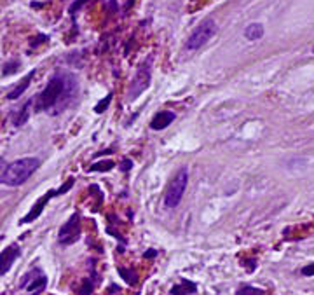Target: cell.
Here are the masks:
<instances>
[{
  "label": "cell",
  "mask_w": 314,
  "mask_h": 295,
  "mask_svg": "<svg viewBox=\"0 0 314 295\" xmlns=\"http://www.w3.org/2000/svg\"><path fill=\"white\" fill-rule=\"evenodd\" d=\"M77 91L75 79H72L70 75L65 74H56L51 80L48 82L46 89L37 96L35 100V110L44 112L49 108H58L56 114L60 110H63V107H67Z\"/></svg>",
  "instance_id": "obj_1"
},
{
  "label": "cell",
  "mask_w": 314,
  "mask_h": 295,
  "mask_svg": "<svg viewBox=\"0 0 314 295\" xmlns=\"http://www.w3.org/2000/svg\"><path fill=\"white\" fill-rule=\"evenodd\" d=\"M39 166H40L39 157H21V159L7 164L4 178H2V184L9 185V187L23 185L24 182L39 170Z\"/></svg>",
  "instance_id": "obj_2"
},
{
  "label": "cell",
  "mask_w": 314,
  "mask_h": 295,
  "mask_svg": "<svg viewBox=\"0 0 314 295\" xmlns=\"http://www.w3.org/2000/svg\"><path fill=\"white\" fill-rule=\"evenodd\" d=\"M189 184V173L187 168H180L176 175L171 178L169 185L166 189V194H164V206L166 208H176L182 201L183 194H185V189Z\"/></svg>",
  "instance_id": "obj_3"
},
{
  "label": "cell",
  "mask_w": 314,
  "mask_h": 295,
  "mask_svg": "<svg viewBox=\"0 0 314 295\" xmlns=\"http://www.w3.org/2000/svg\"><path fill=\"white\" fill-rule=\"evenodd\" d=\"M217 33V23L213 20H204L203 23L195 28L194 32L191 33V37L185 42V49L187 51H197L204 44L210 42V39Z\"/></svg>",
  "instance_id": "obj_4"
},
{
  "label": "cell",
  "mask_w": 314,
  "mask_h": 295,
  "mask_svg": "<svg viewBox=\"0 0 314 295\" xmlns=\"http://www.w3.org/2000/svg\"><path fill=\"white\" fill-rule=\"evenodd\" d=\"M150 86V61L144 63L138 68V72L135 74L133 80L129 82L127 88V101H135L145 89Z\"/></svg>",
  "instance_id": "obj_5"
},
{
  "label": "cell",
  "mask_w": 314,
  "mask_h": 295,
  "mask_svg": "<svg viewBox=\"0 0 314 295\" xmlns=\"http://www.w3.org/2000/svg\"><path fill=\"white\" fill-rule=\"evenodd\" d=\"M80 236V215L79 213H73L67 222L61 225L60 234H58V241L63 246H68V245L75 243Z\"/></svg>",
  "instance_id": "obj_6"
},
{
  "label": "cell",
  "mask_w": 314,
  "mask_h": 295,
  "mask_svg": "<svg viewBox=\"0 0 314 295\" xmlns=\"http://www.w3.org/2000/svg\"><path fill=\"white\" fill-rule=\"evenodd\" d=\"M56 191H49V192H46L42 197H39L37 199V203L32 206V210L26 213V215L21 219V223H30V222H33V220H37L40 215H42V212H44V208H46V204L49 203V201L52 199V197H56Z\"/></svg>",
  "instance_id": "obj_7"
},
{
  "label": "cell",
  "mask_w": 314,
  "mask_h": 295,
  "mask_svg": "<svg viewBox=\"0 0 314 295\" xmlns=\"http://www.w3.org/2000/svg\"><path fill=\"white\" fill-rule=\"evenodd\" d=\"M20 253L21 250L18 245H11V246H7L2 251V255H0V276H4L12 268V264L20 257Z\"/></svg>",
  "instance_id": "obj_8"
},
{
  "label": "cell",
  "mask_w": 314,
  "mask_h": 295,
  "mask_svg": "<svg viewBox=\"0 0 314 295\" xmlns=\"http://www.w3.org/2000/svg\"><path fill=\"white\" fill-rule=\"evenodd\" d=\"M175 114L169 110H163V112H157L150 121V128L155 129V131H163L169 126L173 121H175Z\"/></svg>",
  "instance_id": "obj_9"
},
{
  "label": "cell",
  "mask_w": 314,
  "mask_h": 295,
  "mask_svg": "<svg viewBox=\"0 0 314 295\" xmlns=\"http://www.w3.org/2000/svg\"><path fill=\"white\" fill-rule=\"evenodd\" d=\"M195 292H197V285L189 279H183L180 285H175L171 288V295H194Z\"/></svg>",
  "instance_id": "obj_10"
},
{
  "label": "cell",
  "mask_w": 314,
  "mask_h": 295,
  "mask_svg": "<svg viewBox=\"0 0 314 295\" xmlns=\"http://www.w3.org/2000/svg\"><path fill=\"white\" fill-rule=\"evenodd\" d=\"M33 75H35V70H32V72L28 74V75L24 77V79L21 80L20 84H18L16 88H14L11 93H9V95H7V100H18V98H20V96L23 95V93L28 89V86H30V80L33 79Z\"/></svg>",
  "instance_id": "obj_11"
},
{
  "label": "cell",
  "mask_w": 314,
  "mask_h": 295,
  "mask_svg": "<svg viewBox=\"0 0 314 295\" xmlns=\"http://www.w3.org/2000/svg\"><path fill=\"white\" fill-rule=\"evenodd\" d=\"M244 37H246L248 40H259L264 37V25L260 23H251L246 26V30H244Z\"/></svg>",
  "instance_id": "obj_12"
},
{
  "label": "cell",
  "mask_w": 314,
  "mask_h": 295,
  "mask_svg": "<svg viewBox=\"0 0 314 295\" xmlns=\"http://www.w3.org/2000/svg\"><path fill=\"white\" fill-rule=\"evenodd\" d=\"M30 107H32V100H28L26 103L21 107V110H20V114L16 116V119H14V126H23L24 123L28 121V117H30Z\"/></svg>",
  "instance_id": "obj_13"
},
{
  "label": "cell",
  "mask_w": 314,
  "mask_h": 295,
  "mask_svg": "<svg viewBox=\"0 0 314 295\" xmlns=\"http://www.w3.org/2000/svg\"><path fill=\"white\" fill-rule=\"evenodd\" d=\"M119 274H121V278L126 281V283H129V285L138 283V274H136V271H133V269L119 268Z\"/></svg>",
  "instance_id": "obj_14"
},
{
  "label": "cell",
  "mask_w": 314,
  "mask_h": 295,
  "mask_svg": "<svg viewBox=\"0 0 314 295\" xmlns=\"http://www.w3.org/2000/svg\"><path fill=\"white\" fill-rule=\"evenodd\" d=\"M114 166H116L114 161H98L89 166V172H110Z\"/></svg>",
  "instance_id": "obj_15"
},
{
  "label": "cell",
  "mask_w": 314,
  "mask_h": 295,
  "mask_svg": "<svg viewBox=\"0 0 314 295\" xmlns=\"http://www.w3.org/2000/svg\"><path fill=\"white\" fill-rule=\"evenodd\" d=\"M236 295H267V294L264 290H260V288L251 287V285H242V287H239Z\"/></svg>",
  "instance_id": "obj_16"
},
{
  "label": "cell",
  "mask_w": 314,
  "mask_h": 295,
  "mask_svg": "<svg viewBox=\"0 0 314 295\" xmlns=\"http://www.w3.org/2000/svg\"><path fill=\"white\" fill-rule=\"evenodd\" d=\"M93 288H95V281H93L91 278L84 279L82 285H80V288H79V295H91Z\"/></svg>",
  "instance_id": "obj_17"
},
{
  "label": "cell",
  "mask_w": 314,
  "mask_h": 295,
  "mask_svg": "<svg viewBox=\"0 0 314 295\" xmlns=\"http://www.w3.org/2000/svg\"><path fill=\"white\" fill-rule=\"evenodd\" d=\"M110 101H112V93H108V95L105 96L103 100L99 101V103L95 107V112H96V114H101V112H105V110H107V108H108V105H110Z\"/></svg>",
  "instance_id": "obj_18"
},
{
  "label": "cell",
  "mask_w": 314,
  "mask_h": 295,
  "mask_svg": "<svg viewBox=\"0 0 314 295\" xmlns=\"http://www.w3.org/2000/svg\"><path fill=\"white\" fill-rule=\"evenodd\" d=\"M18 68H20V63H18V61H9V63L4 65V70H2V72H4V75H11V74L16 72Z\"/></svg>",
  "instance_id": "obj_19"
},
{
  "label": "cell",
  "mask_w": 314,
  "mask_h": 295,
  "mask_svg": "<svg viewBox=\"0 0 314 295\" xmlns=\"http://www.w3.org/2000/svg\"><path fill=\"white\" fill-rule=\"evenodd\" d=\"M86 2H88V0H75V2H73V4L70 5V14L73 16V14H75V12L79 11V9L82 7V5L86 4Z\"/></svg>",
  "instance_id": "obj_20"
},
{
  "label": "cell",
  "mask_w": 314,
  "mask_h": 295,
  "mask_svg": "<svg viewBox=\"0 0 314 295\" xmlns=\"http://www.w3.org/2000/svg\"><path fill=\"white\" fill-rule=\"evenodd\" d=\"M48 40H49L48 35H42V33H40V35H37L35 39L32 40V48H37L39 44H42V42H48Z\"/></svg>",
  "instance_id": "obj_21"
},
{
  "label": "cell",
  "mask_w": 314,
  "mask_h": 295,
  "mask_svg": "<svg viewBox=\"0 0 314 295\" xmlns=\"http://www.w3.org/2000/svg\"><path fill=\"white\" fill-rule=\"evenodd\" d=\"M302 272L304 276H314V262L309 264V266H306V268H302Z\"/></svg>",
  "instance_id": "obj_22"
},
{
  "label": "cell",
  "mask_w": 314,
  "mask_h": 295,
  "mask_svg": "<svg viewBox=\"0 0 314 295\" xmlns=\"http://www.w3.org/2000/svg\"><path fill=\"white\" fill-rule=\"evenodd\" d=\"M5 168H7V163H5L4 157H0V184H2V178H4Z\"/></svg>",
  "instance_id": "obj_23"
},
{
  "label": "cell",
  "mask_w": 314,
  "mask_h": 295,
  "mask_svg": "<svg viewBox=\"0 0 314 295\" xmlns=\"http://www.w3.org/2000/svg\"><path fill=\"white\" fill-rule=\"evenodd\" d=\"M131 166H133V161H131V159H124L122 163H121V170H122V172H127V170H131Z\"/></svg>",
  "instance_id": "obj_24"
},
{
  "label": "cell",
  "mask_w": 314,
  "mask_h": 295,
  "mask_svg": "<svg viewBox=\"0 0 314 295\" xmlns=\"http://www.w3.org/2000/svg\"><path fill=\"white\" fill-rule=\"evenodd\" d=\"M154 257H157V250L155 248H150V250H147L144 253V259H154Z\"/></svg>",
  "instance_id": "obj_25"
},
{
  "label": "cell",
  "mask_w": 314,
  "mask_h": 295,
  "mask_svg": "<svg viewBox=\"0 0 314 295\" xmlns=\"http://www.w3.org/2000/svg\"><path fill=\"white\" fill-rule=\"evenodd\" d=\"M242 264H244V266H246V268H248V271H250V272L253 271L255 268H257V260H253V259H251V260H244V262H242Z\"/></svg>",
  "instance_id": "obj_26"
},
{
  "label": "cell",
  "mask_w": 314,
  "mask_h": 295,
  "mask_svg": "<svg viewBox=\"0 0 314 295\" xmlns=\"http://www.w3.org/2000/svg\"><path fill=\"white\" fill-rule=\"evenodd\" d=\"M119 290H121V288L117 287V285H112V287L108 288V294H114V292H119Z\"/></svg>",
  "instance_id": "obj_27"
},
{
  "label": "cell",
  "mask_w": 314,
  "mask_h": 295,
  "mask_svg": "<svg viewBox=\"0 0 314 295\" xmlns=\"http://www.w3.org/2000/svg\"><path fill=\"white\" fill-rule=\"evenodd\" d=\"M313 52H314V49H313Z\"/></svg>",
  "instance_id": "obj_28"
}]
</instances>
